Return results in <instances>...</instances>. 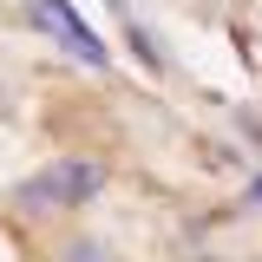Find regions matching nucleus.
<instances>
[{
  "instance_id": "obj_1",
  "label": "nucleus",
  "mask_w": 262,
  "mask_h": 262,
  "mask_svg": "<svg viewBox=\"0 0 262 262\" xmlns=\"http://www.w3.org/2000/svg\"><path fill=\"white\" fill-rule=\"evenodd\" d=\"M105 184H112L105 158H53L46 170H33L13 190V203L27 216H59V210H85L92 196H105Z\"/></svg>"
},
{
  "instance_id": "obj_2",
  "label": "nucleus",
  "mask_w": 262,
  "mask_h": 262,
  "mask_svg": "<svg viewBox=\"0 0 262 262\" xmlns=\"http://www.w3.org/2000/svg\"><path fill=\"white\" fill-rule=\"evenodd\" d=\"M27 20L46 33L59 53H72L79 66H112V46L79 20V7H72V0H27Z\"/></svg>"
},
{
  "instance_id": "obj_3",
  "label": "nucleus",
  "mask_w": 262,
  "mask_h": 262,
  "mask_svg": "<svg viewBox=\"0 0 262 262\" xmlns=\"http://www.w3.org/2000/svg\"><path fill=\"white\" fill-rule=\"evenodd\" d=\"M59 262H118L105 243H92V236H72V243H59Z\"/></svg>"
},
{
  "instance_id": "obj_4",
  "label": "nucleus",
  "mask_w": 262,
  "mask_h": 262,
  "mask_svg": "<svg viewBox=\"0 0 262 262\" xmlns=\"http://www.w3.org/2000/svg\"><path fill=\"white\" fill-rule=\"evenodd\" d=\"M125 39H131V53H138V59L151 66V72H164V53H158V46H151V33L138 27V20H131V13H125Z\"/></svg>"
},
{
  "instance_id": "obj_5",
  "label": "nucleus",
  "mask_w": 262,
  "mask_h": 262,
  "mask_svg": "<svg viewBox=\"0 0 262 262\" xmlns=\"http://www.w3.org/2000/svg\"><path fill=\"white\" fill-rule=\"evenodd\" d=\"M249 203H262V177H256V184H249Z\"/></svg>"
},
{
  "instance_id": "obj_6",
  "label": "nucleus",
  "mask_w": 262,
  "mask_h": 262,
  "mask_svg": "<svg viewBox=\"0 0 262 262\" xmlns=\"http://www.w3.org/2000/svg\"><path fill=\"white\" fill-rule=\"evenodd\" d=\"M196 262H216V256H196Z\"/></svg>"
}]
</instances>
